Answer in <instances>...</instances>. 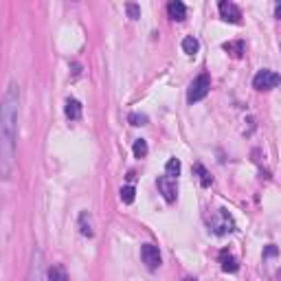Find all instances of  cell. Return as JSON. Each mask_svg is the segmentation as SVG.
I'll list each match as a JSON object with an SVG mask.
<instances>
[{"label": "cell", "mask_w": 281, "mask_h": 281, "mask_svg": "<svg viewBox=\"0 0 281 281\" xmlns=\"http://www.w3.org/2000/svg\"><path fill=\"white\" fill-rule=\"evenodd\" d=\"M18 121H20V88L18 84H9L0 110V169L4 180H9L16 163Z\"/></svg>", "instance_id": "cell-1"}, {"label": "cell", "mask_w": 281, "mask_h": 281, "mask_svg": "<svg viewBox=\"0 0 281 281\" xmlns=\"http://www.w3.org/2000/svg\"><path fill=\"white\" fill-rule=\"evenodd\" d=\"M207 224H209V231L215 233V235H228V233L235 231V222L233 218L228 215L226 209H218L207 218Z\"/></svg>", "instance_id": "cell-2"}, {"label": "cell", "mask_w": 281, "mask_h": 281, "mask_svg": "<svg viewBox=\"0 0 281 281\" xmlns=\"http://www.w3.org/2000/svg\"><path fill=\"white\" fill-rule=\"evenodd\" d=\"M209 90H211V77H209L207 73H200L198 77L189 84V90H187V101H189V104H198V101H202L204 97L209 95Z\"/></svg>", "instance_id": "cell-3"}, {"label": "cell", "mask_w": 281, "mask_h": 281, "mask_svg": "<svg viewBox=\"0 0 281 281\" xmlns=\"http://www.w3.org/2000/svg\"><path fill=\"white\" fill-rule=\"evenodd\" d=\"M279 84H281V77L275 70H268V68L259 70V73L253 77V88H255V90H273Z\"/></svg>", "instance_id": "cell-4"}, {"label": "cell", "mask_w": 281, "mask_h": 281, "mask_svg": "<svg viewBox=\"0 0 281 281\" xmlns=\"http://www.w3.org/2000/svg\"><path fill=\"white\" fill-rule=\"evenodd\" d=\"M156 187H158V191L163 194V198H165V202H176V198H178V180L176 178H171V176H158V180H156Z\"/></svg>", "instance_id": "cell-5"}, {"label": "cell", "mask_w": 281, "mask_h": 281, "mask_svg": "<svg viewBox=\"0 0 281 281\" xmlns=\"http://www.w3.org/2000/svg\"><path fill=\"white\" fill-rule=\"evenodd\" d=\"M218 9H220V18H222L224 22H231V25H240L242 22V11L231 0H220Z\"/></svg>", "instance_id": "cell-6"}, {"label": "cell", "mask_w": 281, "mask_h": 281, "mask_svg": "<svg viewBox=\"0 0 281 281\" xmlns=\"http://www.w3.org/2000/svg\"><path fill=\"white\" fill-rule=\"evenodd\" d=\"M140 257H143V264L149 270H156L161 266V251L154 244H143L140 246Z\"/></svg>", "instance_id": "cell-7"}, {"label": "cell", "mask_w": 281, "mask_h": 281, "mask_svg": "<svg viewBox=\"0 0 281 281\" xmlns=\"http://www.w3.org/2000/svg\"><path fill=\"white\" fill-rule=\"evenodd\" d=\"M167 13H169V18L174 22H182L187 18V7L182 4V0H169V4H167Z\"/></svg>", "instance_id": "cell-8"}, {"label": "cell", "mask_w": 281, "mask_h": 281, "mask_svg": "<svg viewBox=\"0 0 281 281\" xmlns=\"http://www.w3.org/2000/svg\"><path fill=\"white\" fill-rule=\"evenodd\" d=\"M79 233L84 237H92L95 235V226H92V218L88 211H82L79 213Z\"/></svg>", "instance_id": "cell-9"}, {"label": "cell", "mask_w": 281, "mask_h": 281, "mask_svg": "<svg viewBox=\"0 0 281 281\" xmlns=\"http://www.w3.org/2000/svg\"><path fill=\"white\" fill-rule=\"evenodd\" d=\"M220 264H222V270L224 273H237V261H235V257L231 255L228 251H222L220 253Z\"/></svg>", "instance_id": "cell-10"}, {"label": "cell", "mask_w": 281, "mask_h": 281, "mask_svg": "<svg viewBox=\"0 0 281 281\" xmlns=\"http://www.w3.org/2000/svg\"><path fill=\"white\" fill-rule=\"evenodd\" d=\"M64 112H66V116L70 121H79L82 119V104L77 99H68L66 106H64Z\"/></svg>", "instance_id": "cell-11"}, {"label": "cell", "mask_w": 281, "mask_h": 281, "mask_svg": "<svg viewBox=\"0 0 281 281\" xmlns=\"http://www.w3.org/2000/svg\"><path fill=\"white\" fill-rule=\"evenodd\" d=\"M224 51H226L231 57L240 59L242 55H244L246 46H244V42H242V40H235V42H226V44H224Z\"/></svg>", "instance_id": "cell-12"}, {"label": "cell", "mask_w": 281, "mask_h": 281, "mask_svg": "<svg viewBox=\"0 0 281 281\" xmlns=\"http://www.w3.org/2000/svg\"><path fill=\"white\" fill-rule=\"evenodd\" d=\"M182 51H185L187 55H196L200 51V42L196 40L194 35H187L185 40H182Z\"/></svg>", "instance_id": "cell-13"}, {"label": "cell", "mask_w": 281, "mask_h": 281, "mask_svg": "<svg viewBox=\"0 0 281 281\" xmlns=\"http://www.w3.org/2000/svg\"><path fill=\"white\" fill-rule=\"evenodd\" d=\"M132 152H134V156H137V158H145V156H147V152H149V147H147V140H145V139L134 140V147H132Z\"/></svg>", "instance_id": "cell-14"}, {"label": "cell", "mask_w": 281, "mask_h": 281, "mask_svg": "<svg viewBox=\"0 0 281 281\" xmlns=\"http://www.w3.org/2000/svg\"><path fill=\"white\" fill-rule=\"evenodd\" d=\"M165 174L171 176V178H178V176H180V161H178V158H169V161H167Z\"/></svg>", "instance_id": "cell-15"}, {"label": "cell", "mask_w": 281, "mask_h": 281, "mask_svg": "<svg viewBox=\"0 0 281 281\" xmlns=\"http://www.w3.org/2000/svg\"><path fill=\"white\" fill-rule=\"evenodd\" d=\"M194 169H196V174L200 176V185H202V187H211V182H213V178H211V174H209L207 169H204L202 165H200V163L194 167Z\"/></svg>", "instance_id": "cell-16"}, {"label": "cell", "mask_w": 281, "mask_h": 281, "mask_svg": "<svg viewBox=\"0 0 281 281\" xmlns=\"http://www.w3.org/2000/svg\"><path fill=\"white\" fill-rule=\"evenodd\" d=\"M46 277L53 279V281H66V279H68V277H66V270H64L62 266H53V268L46 273Z\"/></svg>", "instance_id": "cell-17"}, {"label": "cell", "mask_w": 281, "mask_h": 281, "mask_svg": "<svg viewBox=\"0 0 281 281\" xmlns=\"http://www.w3.org/2000/svg\"><path fill=\"white\" fill-rule=\"evenodd\" d=\"M125 11H128L130 20H139V18H140V7H139L137 2H132V0H130V2H125Z\"/></svg>", "instance_id": "cell-18"}, {"label": "cell", "mask_w": 281, "mask_h": 281, "mask_svg": "<svg viewBox=\"0 0 281 281\" xmlns=\"http://www.w3.org/2000/svg\"><path fill=\"white\" fill-rule=\"evenodd\" d=\"M134 194H137V191H134L132 185L123 187V189H121V200H123L125 204H132V202H134Z\"/></svg>", "instance_id": "cell-19"}, {"label": "cell", "mask_w": 281, "mask_h": 281, "mask_svg": "<svg viewBox=\"0 0 281 281\" xmlns=\"http://www.w3.org/2000/svg\"><path fill=\"white\" fill-rule=\"evenodd\" d=\"M128 121H130V123H132V125H137V128H139V125H147V116H145V114H139V112H132V114H130L128 116Z\"/></svg>", "instance_id": "cell-20"}, {"label": "cell", "mask_w": 281, "mask_h": 281, "mask_svg": "<svg viewBox=\"0 0 281 281\" xmlns=\"http://www.w3.org/2000/svg\"><path fill=\"white\" fill-rule=\"evenodd\" d=\"M273 255H277V246H273V244H270V246L264 251V257H273Z\"/></svg>", "instance_id": "cell-21"}, {"label": "cell", "mask_w": 281, "mask_h": 281, "mask_svg": "<svg viewBox=\"0 0 281 281\" xmlns=\"http://www.w3.org/2000/svg\"><path fill=\"white\" fill-rule=\"evenodd\" d=\"M275 18L281 20V0H277V7H275Z\"/></svg>", "instance_id": "cell-22"}]
</instances>
